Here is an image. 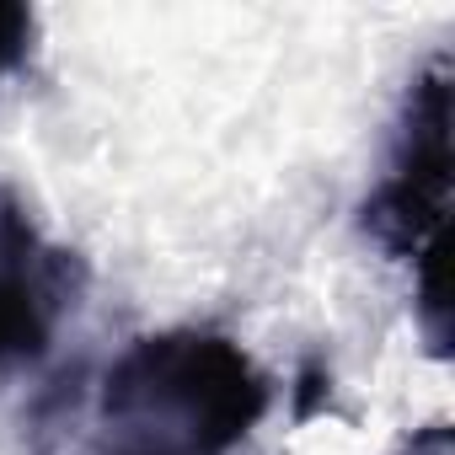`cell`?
I'll return each mask as SVG.
<instances>
[{"label":"cell","instance_id":"obj_1","mask_svg":"<svg viewBox=\"0 0 455 455\" xmlns=\"http://www.w3.org/2000/svg\"><path fill=\"white\" fill-rule=\"evenodd\" d=\"M44 343V290L28 263V242L17 225L0 231V359L33 354Z\"/></svg>","mask_w":455,"mask_h":455}]
</instances>
